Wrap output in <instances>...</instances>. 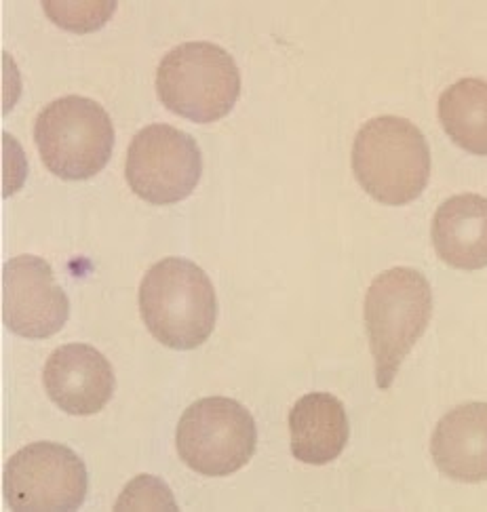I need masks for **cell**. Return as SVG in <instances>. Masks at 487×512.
Listing matches in <instances>:
<instances>
[{"mask_svg": "<svg viewBox=\"0 0 487 512\" xmlns=\"http://www.w3.org/2000/svg\"><path fill=\"white\" fill-rule=\"evenodd\" d=\"M353 171L378 203L407 205L418 199L431 177V148L407 118L376 116L355 137Z\"/></svg>", "mask_w": 487, "mask_h": 512, "instance_id": "cell-3", "label": "cell"}, {"mask_svg": "<svg viewBox=\"0 0 487 512\" xmlns=\"http://www.w3.org/2000/svg\"><path fill=\"white\" fill-rule=\"evenodd\" d=\"M256 445L258 430L251 413L226 397L192 403L175 432L182 462L205 477L235 475L256 454Z\"/></svg>", "mask_w": 487, "mask_h": 512, "instance_id": "cell-6", "label": "cell"}, {"mask_svg": "<svg viewBox=\"0 0 487 512\" xmlns=\"http://www.w3.org/2000/svg\"><path fill=\"white\" fill-rule=\"evenodd\" d=\"M49 399L70 416H93L112 399L116 380L110 361L89 344L55 348L43 369Z\"/></svg>", "mask_w": 487, "mask_h": 512, "instance_id": "cell-10", "label": "cell"}, {"mask_svg": "<svg viewBox=\"0 0 487 512\" xmlns=\"http://www.w3.org/2000/svg\"><path fill=\"white\" fill-rule=\"evenodd\" d=\"M433 247L439 258L458 270L487 266V199L479 194H458L435 213Z\"/></svg>", "mask_w": 487, "mask_h": 512, "instance_id": "cell-12", "label": "cell"}, {"mask_svg": "<svg viewBox=\"0 0 487 512\" xmlns=\"http://www.w3.org/2000/svg\"><path fill=\"white\" fill-rule=\"evenodd\" d=\"M70 302L53 268L38 255H17L3 266V323L28 340H47L68 321Z\"/></svg>", "mask_w": 487, "mask_h": 512, "instance_id": "cell-9", "label": "cell"}, {"mask_svg": "<svg viewBox=\"0 0 487 512\" xmlns=\"http://www.w3.org/2000/svg\"><path fill=\"white\" fill-rule=\"evenodd\" d=\"M43 9L57 26L74 32H89L108 22L116 3L112 0L110 3H53V0H45Z\"/></svg>", "mask_w": 487, "mask_h": 512, "instance_id": "cell-15", "label": "cell"}, {"mask_svg": "<svg viewBox=\"0 0 487 512\" xmlns=\"http://www.w3.org/2000/svg\"><path fill=\"white\" fill-rule=\"evenodd\" d=\"M140 314L150 336L163 346L199 348L218 321L216 289L201 266L184 258H165L144 274Z\"/></svg>", "mask_w": 487, "mask_h": 512, "instance_id": "cell-1", "label": "cell"}, {"mask_svg": "<svg viewBox=\"0 0 487 512\" xmlns=\"http://www.w3.org/2000/svg\"><path fill=\"white\" fill-rule=\"evenodd\" d=\"M157 93L165 108L194 123H216L235 108L241 74L232 55L213 43L171 49L157 70Z\"/></svg>", "mask_w": 487, "mask_h": 512, "instance_id": "cell-4", "label": "cell"}, {"mask_svg": "<svg viewBox=\"0 0 487 512\" xmlns=\"http://www.w3.org/2000/svg\"><path fill=\"white\" fill-rule=\"evenodd\" d=\"M87 468L60 443L38 441L19 449L3 472L5 502L15 512H72L87 498Z\"/></svg>", "mask_w": 487, "mask_h": 512, "instance_id": "cell-7", "label": "cell"}, {"mask_svg": "<svg viewBox=\"0 0 487 512\" xmlns=\"http://www.w3.org/2000/svg\"><path fill=\"white\" fill-rule=\"evenodd\" d=\"M433 317V289L414 268H391L365 293V327L376 361V382L388 390L405 357Z\"/></svg>", "mask_w": 487, "mask_h": 512, "instance_id": "cell-2", "label": "cell"}, {"mask_svg": "<svg viewBox=\"0 0 487 512\" xmlns=\"http://www.w3.org/2000/svg\"><path fill=\"white\" fill-rule=\"evenodd\" d=\"M34 142L53 175L89 180L110 161L114 127L104 106L83 95H66L36 116Z\"/></svg>", "mask_w": 487, "mask_h": 512, "instance_id": "cell-5", "label": "cell"}, {"mask_svg": "<svg viewBox=\"0 0 487 512\" xmlns=\"http://www.w3.org/2000/svg\"><path fill=\"white\" fill-rule=\"evenodd\" d=\"M431 454L445 477L460 483L487 479V403H466L439 420Z\"/></svg>", "mask_w": 487, "mask_h": 512, "instance_id": "cell-11", "label": "cell"}, {"mask_svg": "<svg viewBox=\"0 0 487 512\" xmlns=\"http://www.w3.org/2000/svg\"><path fill=\"white\" fill-rule=\"evenodd\" d=\"M289 437L296 460L310 466L334 462L350 437L342 401L327 392H310L302 397L289 411Z\"/></svg>", "mask_w": 487, "mask_h": 512, "instance_id": "cell-13", "label": "cell"}, {"mask_svg": "<svg viewBox=\"0 0 487 512\" xmlns=\"http://www.w3.org/2000/svg\"><path fill=\"white\" fill-rule=\"evenodd\" d=\"M114 510H178V504L157 477L142 475L127 485Z\"/></svg>", "mask_w": 487, "mask_h": 512, "instance_id": "cell-16", "label": "cell"}, {"mask_svg": "<svg viewBox=\"0 0 487 512\" xmlns=\"http://www.w3.org/2000/svg\"><path fill=\"white\" fill-rule=\"evenodd\" d=\"M203 173L194 137L165 123H154L133 137L125 177L129 188L150 205H173L197 188Z\"/></svg>", "mask_w": 487, "mask_h": 512, "instance_id": "cell-8", "label": "cell"}, {"mask_svg": "<svg viewBox=\"0 0 487 512\" xmlns=\"http://www.w3.org/2000/svg\"><path fill=\"white\" fill-rule=\"evenodd\" d=\"M439 121L452 142L487 156V81L460 78L439 97Z\"/></svg>", "mask_w": 487, "mask_h": 512, "instance_id": "cell-14", "label": "cell"}]
</instances>
